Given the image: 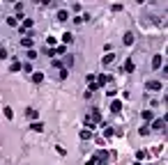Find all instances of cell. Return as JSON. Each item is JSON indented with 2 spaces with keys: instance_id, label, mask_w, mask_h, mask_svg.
<instances>
[{
  "instance_id": "1",
  "label": "cell",
  "mask_w": 168,
  "mask_h": 165,
  "mask_svg": "<svg viewBox=\"0 0 168 165\" xmlns=\"http://www.w3.org/2000/svg\"><path fill=\"white\" fill-rule=\"evenodd\" d=\"M97 124H101V115H99L97 108H92V110L88 113V117H85V126L92 131V126H97Z\"/></svg>"
},
{
  "instance_id": "2",
  "label": "cell",
  "mask_w": 168,
  "mask_h": 165,
  "mask_svg": "<svg viewBox=\"0 0 168 165\" xmlns=\"http://www.w3.org/2000/svg\"><path fill=\"white\" fill-rule=\"evenodd\" d=\"M111 156H113V154H108V151H97V154L92 156V161H95V165H106L108 161H111Z\"/></svg>"
},
{
  "instance_id": "3",
  "label": "cell",
  "mask_w": 168,
  "mask_h": 165,
  "mask_svg": "<svg viewBox=\"0 0 168 165\" xmlns=\"http://www.w3.org/2000/svg\"><path fill=\"white\" fill-rule=\"evenodd\" d=\"M152 129L154 131H166V117H164V119H152Z\"/></svg>"
},
{
  "instance_id": "4",
  "label": "cell",
  "mask_w": 168,
  "mask_h": 165,
  "mask_svg": "<svg viewBox=\"0 0 168 165\" xmlns=\"http://www.w3.org/2000/svg\"><path fill=\"white\" fill-rule=\"evenodd\" d=\"M145 87H147V89H152V92H159L164 85H161L159 80H147V83H145Z\"/></svg>"
},
{
  "instance_id": "5",
  "label": "cell",
  "mask_w": 168,
  "mask_h": 165,
  "mask_svg": "<svg viewBox=\"0 0 168 165\" xmlns=\"http://www.w3.org/2000/svg\"><path fill=\"white\" fill-rule=\"evenodd\" d=\"M95 83H97V87L106 85V83H111V78H108L106 73H99V76H95Z\"/></svg>"
},
{
  "instance_id": "6",
  "label": "cell",
  "mask_w": 168,
  "mask_h": 165,
  "mask_svg": "<svg viewBox=\"0 0 168 165\" xmlns=\"http://www.w3.org/2000/svg\"><path fill=\"white\" fill-rule=\"evenodd\" d=\"M21 46H23V48H28V51H32V46H35V41H32L30 37H23V39H21Z\"/></svg>"
},
{
  "instance_id": "7",
  "label": "cell",
  "mask_w": 168,
  "mask_h": 165,
  "mask_svg": "<svg viewBox=\"0 0 168 165\" xmlns=\"http://www.w3.org/2000/svg\"><path fill=\"white\" fill-rule=\"evenodd\" d=\"M161 62H164V57H161V55H154V57H152V69H161Z\"/></svg>"
},
{
  "instance_id": "8",
  "label": "cell",
  "mask_w": 168,
  "mask_h": 165,
  "mask_svg": "<svg viewBox=\"0 0 168 165\" xmlns=\"http://www.w3.org/2000/svg\"><path fill=\"white\" fill-rule=\"evenodd\" d=\"M42 80H44V73H42V71H32V83H35V85H39Z\"/></svg>"
},
{
  "instance_id": "9",
  "label": "cell",
  "mask_w": 168,
  "mask_h": 165,
  "mask_svg": "<svg viewBox=\"0 0 168 165\" xmlns=\"http://www.w3.org/2000/svg\"><path fill=\"white\" fill-rule=\"evenodd\" d=\"M120 110H122V101H113V103H111V113L117 115Z\"/></svg>"
},
{
  "instance_id": "10",
  "label": "cell",
  "mask_w": 168,
  "mask_h": 165,
  "mask_svg": "<svg viewBox=\"0 0 168 165\" xmlns=\"http://www.w3.org/2000/svg\"><path fill=\"white\" fill-rule=\"evenodd\" d=\"M113 60H115V55H113V53H106V55H104V60H101V64H104V67H108V64H111Z\"/></svg>"
},
{
  "instance_id": "11",
  "label": "cell",
  "mask_w": 168,
  "mask_h": 165,
  "mask_svg": "<svg viewBox=\"0 0 168 165\" xmlns=\"http://www.w3.org/2000/svg\"><path fill=\"white\" fill-rule=\"evenodd\" d=\"M124 71H127V73H131L134 69H136V67H134V60H124V67H122Z\"/></svg>"
},
{
  "instance_id": "12",
  "label": "cell",
  "mask_w": 168,
  "mask_h": 165,
  "mask_svg": "<svg viewBox=\"0 0 168 165\" xmlns=\"http://www.w3.org/2000/svg\"><path fill=\"white\" fill-rule=\"evenodd\" d=\"M67 18H69V12H67V9H60V12H58V21H67Z\"/></svg>"
},
{
  "instance_id": "13",
  "label": "cell",
  "mask_w": 168,
  "mask_h": 165,
  "mask_svg": "<svg viewBox=\"0 0 168 165\" xmlns=\"http://www.w3.org/2000/svg\"><path fill=\"white\" fill-rule=\"evenodd\" d=\"M143 119H145V124L152 122V119H154V113H152V110H145V113H143Z\"/></svg>"
},
{
  "instance_id": "14",
  "label": "cell",
  "mask_w": 168,
  "mask_h": 165,
  "mask_svg": "<svg viewBox=\"0 0 168 165\" xmlns=\"http://www.w3.org/2000/svg\"><path fill=\"white\" fill-rule=\"evenodd\" d=\"M90 138H92V131H90V129L81 131V140H90Z\"/></svg>"
},
{
  "instance_id": "15",
  "label": "cell",
  "mask_w": 168,
  "mask_h": 165,
  "mask_svg": "<svg viewBox=\"0 0 168 165\" xmlns=\"http://www.w3.org/2000/svg\"><path fill=\"white\" fill-rule=\"evenodd\" d=\"M134 44V32H127L124 35V46H131Z\"/></svg>"
},
{
  "instance_id": "16",
  "label": "cell",
  "mask_w": 168,
  "mask_h": 165,
  "mask_svg": "<svg viewBox=\"0 0 168 165\" xmlns=\"http://www.w3.org/2000/svg\"><path fill=\"white\" fill-rule=\"evenodd\" d=\"M71 41H74L71 32H65V35H62V44H71Z\"/></svg>"
},
{
  "instance_id": "17",
  "label": "cell",
  "mask_w": 168,
  "mask_h": 165,
  "mask_svg": "<svg viewBox=\"0 0 168 165\" xmlns=\"http://www.w3.org/2000/svg\"><path fill=\"white\" fill-rule=\"evenodd\" d=\"M113 133L115 131L111 129V126H104V138H113Z\"/></svg>"
},
{
  "instance_id": "18",
  "label": "cell",
  "mask_w": 168,
  "mask_h": 165,
  "mask_svg": "<svg viewBox=\"0 0 168 165\" xmlns=\"http://www.w3.org/2000/svg\"><path fill=\"white\" fill-rule=\"evenodd\" d=\"M32 131H37V133L44 131V124H42V122H32Z\"/></svg>"
},
{
  "instance_id": "19",
  "label": "cell",
  "mask_w": 168,
  "mask_h": 165,
  "mask_svg": "<svg viewBox=\"0 0 168 165\" xmlns=\"http://www.w3.org/2000/svg\"><path fill=\"white\" fill-rule=\"evenodd\" d=\"M2 113H5V117H7V119H14V110H12V108H5Z\"/></svg>"
},
{
  "instance_id": "20",
  "label": "cell",
  "mask_w": 168,
  "mask_h": 165,
  "mask_svg": "<svg viewBox=\"0 0 168 165\" xmlns=\"http://www.w3.org/2000/svg\"><path fill=\"white\" fill-rule=\"evenodd\" d=\"M26 115L30 117V119H37V110H32V108H28V110H26Z\"/></svg>"
},
{
  "instance_id": "21",
  "label": "cell",
  "mask_w": 168,
  "mask_h": 165,
  "mask_svg": "<svg viewBox=\"0 0 168 165\" xmlns=\"http://www.w3.org/2000/svg\"><path fill=\"white\" fill-rule=\"evenodd\" d=\"M7 25H12V28H18V21H16L14 16H9V18H7Z\"/></svg>"
},
{
  "instance_id": "22",
  "label": "cell",
  "mask_w": 168,
  "mask_h": 165,
  "mask_svg": "<svg viewBox=\"0 0 168 165\" xmlns=\"http://www.w3.org/2000/svg\"><path fill=\"white\" fill-rule=\"evenodd\" d=\"M145 156H147L145 151H136V161H138V163H141V161H145Z\"/></svg>"
},
{
  "instance_id": "23",
  "label": "cell",
  "mask_w": 168,
  "mask_h": 165,
  "mask_svg": "<svg viewBox=\"0 0 168 165\" xmlns=\"http://www.w3.org/2000/svg\"><path fill=\"white\" fill-rule=\"evenodd\" d=\"M138 133H141V135H147V133H150V129H147V124H143L141 129H138Z\"/></svg>"
},
{
  "instance_id": "24",
  "label": "cell",
  "mask_w": 168,
  "mask_h": 165,
  "mask_svg": "<svg viewBox=\"0 0 168 165\" xmlns=\"http://www.w3.org/2000/svg\"><path fill=\"white\" fill-rule=\"evenodd\" d=\"M9 71H14V73H16V71H21V64H18V62H14V64L9 67Z\"/></svg>"
},
{
  "instance_id": "25",
  "label": "cell",
  "mask_w": 168,
  "mask_h": 165,
  "mask_svg": "<svg viewBox=\"0 0 168 165\" xmlns=\"http://www.w3.org/2000/svg\"><path fill=\"white\" fill-rule=\"evenodd\" d=\"M21 69L28 71V73H32V64H21Z\"/></svg>"
},
{
  "instance_id": "26",
  "label": "cell",
  "mask_w": 168,
  "mask_h": 165,
  "mask_svg": "<svg viewBox=\"0 0 168 165\" xmlns=\"http://www.w3.org/2000/svg\"><path fill=\"white\" fill-rule=\"evenodd\" d=\"M28 60H37V51H28Z\"/></svg>"
},
{
  "instance_id": "27",
  "label": "cell",
  "mask_w": 168,
  "mask_h": 165,
  "mask_svg": "<svg viewBox=\"0 0 168 165\" xmlns=\"http://www.w3.org/2000/svg\"><path fill=\"white\" fill-rule=\"evenodd\" d=\"M55 53H60V55H62V53H67V46H55Z\"/></svg>"
},
{
  "instance_id": "28",
  "label": "cell",
  "mask_w": 168,
  "mask_h": 165,
  "mask_svg": "<svg viewBox=\"0 0 168 165\" xmlns=\"http://www.w3.org/2000/svg\"><path fill=\"white\" fill-rule=\"evenodd\" d=\"M51 64H53L55 69H65V67H62V62H60V60H53V62H51Z\"/></svg>"
},
{
  "instance_id": "29",
  "label": "cell",
  "mask_w": 168,
  "mask_h": 165,
  "mask_svg": "<svg viewBox=\"0 0 168 165\" xmlns=\"http://www.w3.org/2000/svg\"><path fill=\"white\" fill-rule=\"evenodd\" d=\"M111 9H113V12H122V5H120V2H115V5H113Z\"/></svg>"
},
{
  "instance_id": "30",
  "label": "cell",
  "mask_w": 168,
  "mask_h": 165,
  "mask_svg": "<svg viewBox=\"0 0 168 165\" xmlns=\"http://www.w3.org/2000/svg\"><path fill=\"white\" fill-rule=\"evenodd\" d=\"M85 83H88V85H92V83H95V76H92V73H88V78H85Z\"/></svg>"
},
{
  "instance_id": "31",
  "label": "cell",
  "mask_w": 168,
  "mask_h": 165,
  "mask_svg": "<svg viewBox=\"0 0 168 165\" xmlns=\"http://www.w3.org/2000/svg\"><path fill=\"white\" fill-rule=\"evenodd\" d=\"M85 165H95V161H92V158H90V161H88V163H85Z\"/></svg>"
}]
</instances>
